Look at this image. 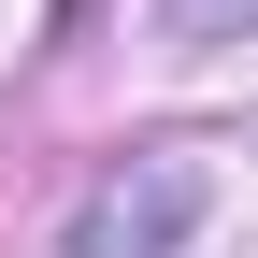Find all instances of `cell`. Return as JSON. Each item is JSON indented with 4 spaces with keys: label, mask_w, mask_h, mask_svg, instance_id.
I'll return each instance as SVG.
<instances>
[{
    "label": "cell",
    "mask_w": 258,
    "mask_h": 258,
    "mask_svg": "<svg viewBox=\"0 0 258 258\" xmlns=\"http://www.w3.org/2000/svg\"><path fill=\"white\" fill-rule=\"evenodd\" d=\"M201 215H215V172L186 144H144V158H115V172L57 215V258H186Z\"/></svg>",
    "instance_id": "6da1fadb"
},
{
    "label": "cell",
    "mask_w": 258,
    "mask_h": 258,
    "mask_svg": "<svg viewBox=\"0 0 258 258\" xmlns=\"http://www.w3.org/2000/svg\"><path fill=\"white\" fill-rule=\"evenodd\" d=\"M230 15H258V0H172V29H186V43H215Z\"/></svg>",
    "instance_id": "7a4b0ae2"
}]
</instances>
